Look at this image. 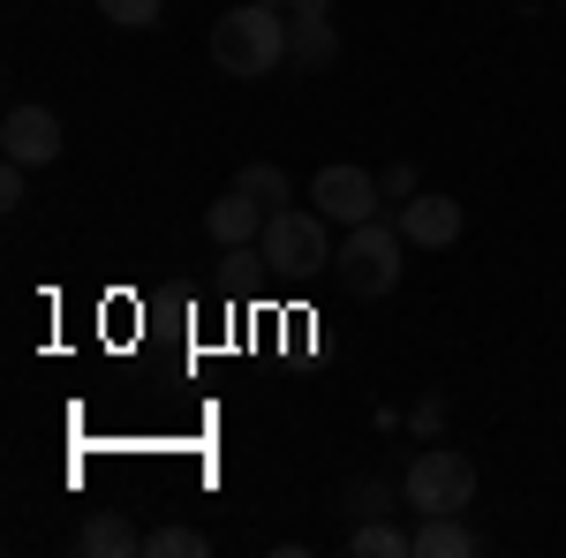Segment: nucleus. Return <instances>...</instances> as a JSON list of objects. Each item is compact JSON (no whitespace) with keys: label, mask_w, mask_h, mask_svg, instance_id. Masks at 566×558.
<instances>
[{"label":"nucleus","mask_w":566,"mask_h":558,"mask_svg":"<svg viewBox=\"0 0 566 558\" xmlns=\"http://www.w3.org/2000/svg\"><path fill=\"white\" fill-rule=\"evenodd\" d=\"M212 61L227 69V76H242V84L272 76V69L287 61V8H264V0L227 8V15L212 23Z\"/></svg>","instance_id":"nucleus-1"},{"label":"nucleus","mask_w":566,"mask_h":558,"mask_svg":"<svg viewBox=\"0 0 566 558\" xmlns=\"http://www.w3.org/2000/svg\"><path fill=\"white\" fill-rule=\"evenodd\" d=\"M400 257H408L400 219H363V227H348V242L333 250V287L355 302H386L400 287Z\"/></svg>","instance_id":"nucleus-2"},{"label":"nucleus","mask_w":566,"mask_h":558,"mask_svg":"<svg viewBox=\"0 0 566 558\" xmlns=\"http://www.w3.org/2000/svg\"><path fill=\"white\" fill-rule=\"evenodd\" d=\"M400 498L416 514H469L476 506V461L453 453V445H423L408 461V475H400Z\"/></svg>","instance_id":"nucleus-3"},{"label":"nucleus","mask_w":566,"mask_h":558,"mask_svg":"<svg viewBox=\"0 0 566 558\" xmlns=\"http://www.w3.org/2000/svg\"><path fill=\"white\" fill-rule=\"evenodd\" d=\"M258 250L264 264L280 272V280H325L333 272V242H325V212H272L264 219V234H258Z\"/></svg>","instance_id":"nucleus-4"},{"label":"nucleus","mask_w":566,"mask_h":558,"mask_svg":"<svg viewBox=\"0 0 566 558\" xmlns=\"http://www.w3.org/2000/svg\"><path fill=\"white\" fill-rule=\"evenodd\" d=\"M310 204H317L325 219H340V227H363V219H378L386 189H378V173H363V167H317Z\"/></svg>","instance_id":"nucleus-5"},{"label":"nucleus","mask_w":566,"mask_h":558,"mask_svg":"<svg viewBox=\"0 0 566 558\" xmlns=\"http://www.w3.org/2000/svg\"><path fill=\"white\" fill-rule=\"evenodd\" d=\"M0 151H8L15 167H53V159H61V114H53V106H8Z\"/></svg>","instance_id":"nucleus-6"},{"label":"nucleus","mask_w":566,"mask_h":558,"mask_svg":"<svg viewBox=\"0 0 566 558\" xmlns=\"http://www.w3.org/2000/svg\"><path fill=\"white\" fill-rule=\"evenodd\" d=\"M400 234H408V250H453V242H461V204H453V197H438V189H416V197H408V204H400Z\"/></svg>","instance_id":"nucleus-7"},{"label":"nucleus","mask_w":566,"mask_h":558,"mask_svg":"<svg viewBox=\"0 0 566 558\" xmlns=\"http://www.w3.org/2000/svg\"><path fill=\"white\" fill-rule=\"evenodd\" d=\"M264 219H272V212H264L250 189H227L212 212H205V234H212L219 250H242V242H258V234H264Z\"/></svg>","instance_id":"nucleus-8"},{"label":"nucleus","mask_w":566,"mask_h":558,"mask_svg":"<svg viewBox=\"0 0 566 558\" xmlns=\"http://www.w3.org/2000/svg\"><path fill=\"white\" fill-rule=\"evenodd\" d=\"M483 551L476 544V528L461 514H423V528H416V558H469Z\"/></svg>","instance_id":"nucleus-9"},{"label":"nucleus","mask_w":566,"mask_h":558,"mask_svg":"<svg viewBox=\"0 0 566 558\" xmlns=\"http://www.w3.org/2000/svg\"><path fill=\"white\" fill-rule=\"evenodd\" d=\"M76 551H84V558H129V551H144V536L129 528V514H114V506H106V514H91V520H84Z\"/></svg>","instance_id":"nucleus-10"},{"label":"nucleus","mask_w":566,"mask_h":558,"mask_svg":"<svg viewBox=\"0 0 566 558\" xmlns=\"http://www.w3.org/2000/svg\"><path fill=\"white\" fill-rule=\"evenodd\" d=\"M333 53H340L333 23H295V15H287V69L317 76V69H333Z\"/></svg>","instance_id":"nucleus-11"},{"label":"nucleus","mask_w":566,"mask_h":558,"mask_svg":"<svg viewBox=\"0 0 566 558\" xmlns=\"http://www.w3.org/2000/svg\"><path fill=\"white\" fill-rule=\"evenodd\" d=\"M234 189H250L264 212H287V204H295V189H287V167H272V159H250V167L234 173Z\"/></svg>","instance_id":"nucleus-12"},{"label":"nucleus","mask_w":566,"mask_h":558,"mask_svg":"<svg viewBox=\"0 0 566 558\" xmlns=\"http://www.w3.org/2000/svg\"><path fill=\"white\" fill-rule=\"evenodd\" d=\"M348 551L355 558H416V536L392 528V520H363V528L348 536Z\"/></svg>","instance_id":"nucleus-13"},{"label":"nucleus","mask_w":566,"mask_h":558,"mask_svg":"<svg viewBox=\"0 0 566 558\" xmlns=\"http://www.w3.org/2000/svg\"><path fill=\"white\" fill-rule=\"evenodd\" d=\"M144 551H151V558H205V551H212V536H197V528H175V520H167V528L144 536Z\"/></svg>","instance_id":"nucleus-14"},{"label":"nucleus","mask_w":566,"mask_h":558,"mask_svg":"<svg viewBox=\"0 0 566 558\" xmlns=\"http://www.w3.org/2000/svg\"><path fill=\"white\" fill-rule=\"evenodd\" d=\"M98 15H106L114 31H151V23L167 15V0H98Z\"/></svg>","instance_id":"nucleus-15"},{"label":"nucleus","mask_w":566,"mask_h":558,"mask_svg":"<svg viewBox=\"0 0 566 558\" xmlns=\"http://www.w3.org/2000/svg\"><path fill=\"white\" fill-rule=\"evenodd\" d=\"M23 197H31V167H15V159H8V167H0V204L15 212Z\"/></svg>","instance_id":"nucleus-16"},{"label":"nucleus","mask_w":566,"mask_h":558,"mask_svg":"<svg viewBox=\"0 0 566 558\" xmlns=\"http://www.w3.org/2000/svg\"><path fill=\"white\" fill-rule=\"evenodd\" d=\"M378 189H386L392 204H408V197H416V167H408V159H400V167H386V173H378Z\"/></svg>","instance_id":"nucleus-17"},{"label":"nucleus","mask_w":566,"mask_h":558,"mask_svg":"<svg viewBox=\"0 0 566 558\" xmlns=\"http://www.w3.org/2000/svg\"><path fill=\"white\" fill-rule=\"evenodd\" d=\"M438 423H446V400H438V392H431V400H416V430L438 438Z\"/></svg>","instance_id":"nucleus-18"},{"label":"nucleus","mask_w":566,"mask_h":558,"mask_svg":"<svg viewBox=\"0 0 566 558\" xmlns=\"http://www.w3.org/2000/svg\"><path fill=\"white\" fill-rule=\"evenodd\" d=\"M295 23H333V0H287Z\"/></svg>","instance_id":"nucleus-19"},{"label":"nucleus","mask_w":566,"mask_h":558,"mask_svg":"<svg viewBox=\"0 0 566 558\" xmlns=\"http://www.w3.org/2000/svg\"><path fill=\"white\" fill-rule=\"evenodd\" d=\"M264 8H287V0H264Z\"/></svg>","instance_id":"nucleus-20"}]
</instances>
